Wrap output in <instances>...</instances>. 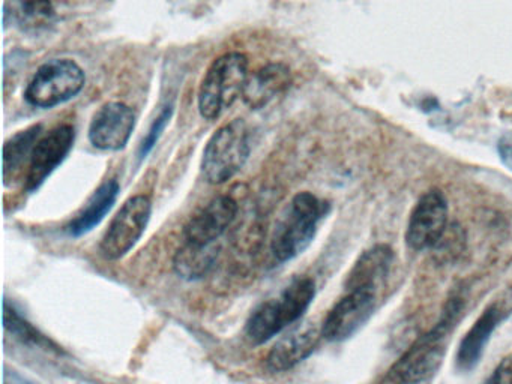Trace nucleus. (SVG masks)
<instances>
[{
	"label": "nucleus",
	"instance_id": "nucleus-12",
	"mask_svg": "<svg viewBox=\"0 0 512 384\" xmlns=\"http://www.w3.org/2000/svg\"><path fill=\"white\" fill-rule=\"evenodd\" d=\"M238 203L230 195H218L185 224L184 242L214 245L238 215Z\"/></svg>",
	"mask_w": 512,
	"mask_h": 384
},
{
	"label": "nucleus",
	"instance_id": "nucleus-6",
	"mask_svg": "<svg viewBox=\"0 0 512 384\" xmlns=\"http://www.w3.org/2000/svg\"><path fill=\"white\" fill-rule=\"evenodd\" d=\"M86 75L79 63L71 59H53L35 72L25 99L37 108H53L70 101L85 87Z\"/></svg>",
	"mask_w": 512,
	"mask_h": 384
},
{
	"label": "nucleus",
	"instance_id": "nucleus-8",
	"mask_svg": "<svg viewBox=\"0 0 512 384\" xmlns=\"http://www.w3.org/2000/svg\"><path fill=\"white\" fill-rule=\"evenodd\" d=\"M377 305V288L359 287L347 290L322 324L323 338L331 342L346 341L355 335L373 315Z\"/></svg>",
	"mask_w": 512,
	"mask_h": 384
},
{
	"label": "nucleus",
	"instance_id": "nucleus-15",
	"mask_svg": "<svg viewBox=\"0 0 512 384\" xmlns=\"http://www.w3.org/2000/svg\"><path fill=\"white\" fill-rule=\"evenodd\" d=\"M292 84V74L284 63H268L248 75L242 90V99L251 110H262L278 96L286 93Z\"/></svg>",
	"mask_w": 512,
	"mask_h": 384
},
{
	"label": "nucleus",
	"instance_id": "nucleus-3",
	"mask_svg": "<svg viewBox=\"0 0 512 384\" xmlns=\"http://www.w3.org/2000/svg\"><path fill=\"white\" fill-rule=\"evenodd\" d=\"M331 204L311 192H299L275 225L271 251L281 263L301 255L316 237L320 222L326 218Z\"/></svg>",
	"mask_w": 512,
	"mask_h": 384
},
{
	"label": "nucleus",
	"instance_id": "nucleus-10",
	"mask_svg": "<svg viewBox=\"0 0 512 384\" xmlns=\"http://www.w3.org/2000/svg\"><path fill=\"white\" fill-rule=\"evenodd\" d=\"M74 140L76 129L71 125L58 126L38 140L29 162L26 191H37L46 182L47 177L67 158L73 149Z\"/></svg>",
	"mask_w": 512,
	"mask_h": 384
},
{
	"label": "nucleus",
	"instance_id": "nucleus-18",
	"mask_svg": "<svg viewBox=\"0 0 512 384\" xmlns=\"http://www.w3.org/2000/svg\"><path fill=\"white\" fill-rule=\"evenodd\" d=\"M56 18L52 0H7L5 23L14 24L25 32L47 29Z\"/></svg>",
	"mask_w": 512,
	"mask_h": 384
},
{
	"label": "nucleus",
	"instance_id": "nucleus-21",
	"mask_svg": "<svg viewBox=\"0 0 512 384\" xmlns=\"http://www.w3.org/2000/svg\"><path fill=\"white\" fill-rule=\"evenodd\" d=\"M4 323L5 329H7L11 335L19 338L23 344L35 345V347L44 348V350L59 351V347L55 342L50 341L47 336L40 333V330L35 329V327L32 326L29 321H26L7 300H5L4 303Z\"/></svg>",
	"mask_w": 512,
	"mask_h": 384
},
{
	"label": "nucleus",
	"instance_id": "nucleus-16",
	"mask_svg": "<svg viewBox=\"0 0 512 384\" xmlns=\"http://www.w3.org/2000/svg\"><path fill=\"white\" fill-rule=\"evenodd\" d=\"M394 251L388 245H376L365 251L347 275L346 290L352 288H379L388 278Z\"/></svg>",
	"mask_w": 512,
	"mask_h": 384
},
{
	"label": "nucleus",
	"instance_id": "nucleus-11",
	"mask_svg": "<svg viewBox=\"0 0 512 384\" xmlns=\"http://www.w3.org/2000/svg\"><path fill=\"white\" fill-rule=\"evenodd\" d=\"M137 116L124 102H107L94 114L89 126V141L100 150H121L136 128Z\"/></svg>",
	"mask_w": 512,
	"mask_h": 384
},
{
	"label": "nucleus",
	"instance_id": "nucleus-13",
	"mask_svg": "<svg viewBox=\"0 0 512 384\" xmlns=\"http://www.w3.org/2000/svg\"><path fill=\"white\" fill-rule=\"evenodd\" d=\"M322 329L305 323L280 339L269 351L266 366L272 372H284L295 368L311 356L322 338Z\"/></svg>",
	"mask_w": 512,
	"mask_h": 384
},
{
	"label": "nucleus",
	"instance_id": "nucleus-5",
	"mask_svg": "<svg viewBox=\"0 0 512 384\" xmlns=\"http://www.w3.org/2000/svg\"><path fill=\"white\" fill-rule=\"evenodd\" d=\"M251 153L250 129L242 119L232 120L212 134L203 150L202 173L212 185L233 179Z\"/></svg>",
	"mask_w": 512,
	"mask_h": 384
},
{
	"label": "nucleus",
	"instance_id": "nucleus-2",
	"mask_svg": "<svg viewBox=\"0 0 512 384\" xmlns=\"http://www.w3.org/2000/svg\"><path fill=\"white\" fill-rule=\"evenodd\" d=\"M316 297V282L308 276L293 279L277 297L260 303L245 324V336L253 345H262L301 320Z\"/></svg>",
	"mask_w": 512,
	"mask_h": 384
},
{
	"label": "nucleus",
	"instance_id": "nucleus-14",
	"mask_svg": "<svg viewBox=\"0 0 512 384\" xmlns=\"http://www.w3.org/2000/svg\"><path fill=\"white\" fill-rule=\"evenodd\" d=\"M506 317L505 309L499 303H493L484 309L478 320L473 323V326L467 330L464 338L461 339L458 345L457 362L458 369L461 371H472L478 365L481 357L484 356L485 348L490 342L491 335L497 329L503 318Z\"/></svg>",
	"mask_w": 512,
	"mask_h": 384
},
{
	"label": "nucleus",
	"instance_id": "nucleus-19",
	"mask_svg": "<svg viewBox=\"0 0 512 384\" xmlns=\"http://www.w3.org/2000/svg\"><path fill=\"white\" fill-rule=\"evenodd\" d=\"M43 137V125L29 126L25 131L17 132L5 143L4 147V180L5 185L10 186L11 182L22 174L23 167L31 162L32 153L38 140Z\"/></svg>",
	"mask_w": 512,
	"mask_h": 384
},
{
	"label": "nucleus",
	"instance_id": "nucleus-7",
	"mask_svg": "<svg viewBox=\"0 0 512 384\" xmlns=\"http://www.w3.org/2000/svg\"><path fill=\"white\" fill-rule=\"evenodd\" d=\"M151 213L152 201L148 195L128 198L101 239V255L109 261L127 255L145 233Z\"/></svg>",
	"mask_w": 512,
	"mask_h": 384
},
{
	"label": "nucleus",
	"instance_id": "nucleus-22",
	"mask_svg": "<svg viewBox=\"0 0 512 384\" xmlns=\"http://www.w3.org/2000/svg\"><path fill=\"white\" fill-rule=\"evenodd\" d=\"M173 107L172 105H167L163 111H161L160 116L154 120L151 128H149L148 134L143 138L142 144H140L139 156L140 159H145L149 153L154 149L155 144L160 140L161 134H163L166 126L169 125L170 117H172Z\"/></svg>",
	"mask_w": 512,
	"mask_h": 384
},
{
	"label": "nucleus",
	"instance_id": "nucleus-9",
	"mask_svg": "<svg viewBox=\"0 0 512 384\" xmlns=\"http://www.w3.org/2000/svg\"><path fill=\"white\" fill-rule=\"evenodd\" d=\"M448 201L439 189H430L416 201L410 213L406 243L413 251L434 248L448 228Z\"/></svg>",
	"mask_w": 512,
	"mask_h": 384
},
{
	"label": "nucleus",
	"instance_id": "nucleus-4",
	"mask_svg": "<svg viewBox=\"0 0 512 384\" xmlns=\"http://www.w3.org/2000/svg\"><path fill=\"white\" fill-rule=\"evenodd\" d=\"M248 78V57L233 51L209 66L199 89V111L203 119L215 120L242 96Z\"/></svg>",
	"mask_w": 512,
	"mask_h": 384
},
{
	"label": "nucleus",
	"instance_id": "nucleus-20",
	"mask_svg": "<svg viewBox=\"0 0 512 384\" xmlns=\"http://www.w3.org/2000/svg\"><path fill=\"white\" fill-rule=\"evenodd\" d=\"M217 255L218 249L215 248V243L214 245H196V243L184 242V245L176 251L173 267L181 278H205L214 267Z\"/></svg>",
	"mask_w": 512,
	"mask_h": 384
},
{
	"label": "nucleus",
	"instance_id": "nucleus-1",
	"mask_svg": "<svg viewBox=\"0 0 512 384\" xmlns=\"http://www.w3.org/2000/svg\"><path fill=\"white\" fill-rule=\"evenodd\" d=\"M464 309V297L455 294L446 302L440 320L394 363L382 378L383 383H425L442 366L446 342Z\"/></svg>",
	"mask_w": 512,
	"mask_h": 384
},
{
	"label": "nucleus",
	"instance_id": "nucleus-17",
	"mask_svg": "<svg viewBox=\"0 0 512 384\" xmlns=\"http://www.w3.org/2000/svg\"><path fill=\"white\" fill-rule=\"evenodd\" d=\"M121 185L118 180H106L97 191L89 198L88 204L83 207L82 212L68 225V233L73 237H80L83 234L94 230L112 209L113 204L118 200Z\"/></svg>",
	"mask_w": 512,
	"mask_h": 384
},
{
	"label": "nucleus",
	"instance_id": "nucleus-23",
	"mask_svg": "<svg viewBox=\"0 0 512 384\" xmlns=\"http://www.w3.org/2000/svg\"><path fill=\"white\" fill-rule=\"evenodd\" d=\"M493 383H511L512 384V356L506 357L490 378Z\"/></svg>",
	"mask_w": 512,
	"mask_h": 384
}]
</instances>
